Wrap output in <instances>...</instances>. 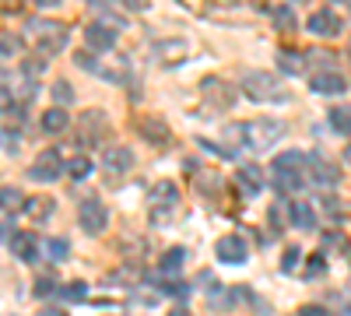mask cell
Masks as SVG:
<instances>
[{
	"label": "cell",
	"instance_id": "obj_1",
	"mask_svg": "<svg viewBox=\"0 0 351 316\" xmlns=\"http://www.w3.org/2000/svg\"><path fill=\"white\" fill-rule=\"evenodd\" d=\"M28 39L36 42L39 56H56L67 46V25L64 21H53V18H32L25 25Z\"/></svg>",
	"mask_w": 351,
	"mask_h": 316
},
{
	"label": "cell",
	"instance_id": "obj_2",
	"mask_svg": "<svg viewBox=\"0 0 351 316\" xmlns=\"http://www.w3.org/2000/svg\"><path fill=\"white\" fill-rule=\"evenodd\" d=\"M243 92L253 99V102H285L288 92L281 88V81L271 77V74H263V71H253L243 77Z\"/></svg>",
	"mask_w": 351,
	"mask_h": 316
},
{
	"label": "cell",
	"instance_id": "obj_3",
	"mask_svg": "<svg viewBox=\"0 0 351 316\" xmlns=\"http://www.w3.org/2000/svg\"><path fill=\"white\" fill-rule=\"evenodd\" d=\"M281 134H285L281 120H253V123H243V145L246 148H267Z\"/></svg>",
	"mask_w": 351,
	"mask_h": 316
},
{
	"label": "cell",
	"instance_id": "obj_4",
	"mask_svg": "<svg viewBox=\"0 0 351 316\" xmlns=\"http://www.w3.org/2000/svg\"><path fill=\"white\" fill-rule=\"evenodd\" d=\"M77 225L84 228L88 236L106 232V225H109V208L102 204L99 197H84V200H81V208H77Z\"/></svg>",
	"mask_w": 351,
	"mask_h": 316
},
{
	"label": "cell",
	"instance_id": "obj_5",
	"mask_svg": "<svg viewBox=\"0 0 351 316\" xmlns=\"http://www.w3.org/2000/svg\"><path fill=\"white\" fill-rule=\"evenodd\" d=\"M67 172V165L60 162V155H56L53 148L49 151H43L36 162H32V169H28V176H32L36 183H56Z\"/></svg>",
	"mask_w": 351,
	"mask_h": 316
},
{
	"label": "cell",
	"instance_id": "obj_6",
	"mask_svg": "<svg viewBox=\"0 0 351 316\" xmlns=\"http://www.w3.org/2000/svg\"><path fill=\"white\" fill-rule=\"evenodd\" d=\"M215 256H218L221 264H246V260H250V246H246V239H243L239 232H228V236L218 239Z\"/></svg>",
	"mask_w": 351,
	"mask_h": 316
},
{
	"label": "cell",
	"instance_id": "obj_7",
	"mask_svg": "<svg viewBox=\"0 0 351 316\" xmlns=\"http://www.w3.org/2000/svg\"><path fill=\"white\" fill-rule=\"evenodd\" d=\"M84 46L92 53H109L116 46V28L106 25V21H92L84 28Z\"/></svg>",
	"mask_w": 351,
	"mask_h": 316
},
{
	"label": "cell",
	"instance_id": "obj_8",
	"mask_svg": "<svg viewBox=\"0 0 351 316\" xmlns=\"http://www.w3.org/2000/svg\"><path fill=\"white\" fill-rule=\"evenodd\" d=\"M306 28L313 36H324V39H334L337 32H341V18L330 11V8H324V11H313L309 14V21H306Z\"/></svg>",
	"mask_w": 351,
	"mask_h": 316
},
{
	"label": "cell",
	"instance_id": "obj_9",
	"mask_svg": "<svg viewBox=\"0 0 351 316\" xmlns=\"http://www.w3.org/2000/svg\"><path fill=\"white\" fill-rule=\"evenodd\" d=\"M102 165L109 169V172H130L134 169V151L127 148V145H106V151H102Z\"/></svg>",
	"mask_w": 351,
	"mask_h": 316
},
{
	"label": "cell",
	"instance_id": "obj_10",
	"mask_svg": "<svg viewBox=\"0 0 351 316\" xmlns=\"http://www.w3.org/2000/svg\"><path fill=\"white\" fill-rule=\"evenodd\" d=\"M8 250H11V256H18V260L32 264L36 256H39V239L32 232H14L11 243H8Z\"/></svg>",
	"mask_w": 351,
	"mask_h": 316
},
{
	"label": "cell",
	"instance_id": "obj_11",
	"mask_svg": "<svg viewBox=\"0 0 351 316\" xmlns=\"http://www.w3.org/2000/svg\"><path fill=\"white\" fill-rule=\"evenodd\" d=\"M302 162H306V155L302 151H281L274 162H271V180L274 176H299V169H302Z\"/></svg>",
	"mask_w": 351,
	"mask_h": 316
},
{
	"label": "cell",
	"instance_id": "obj_12",
	"mask_svg": "<svg viewBox=\"0 0 351 316\" xmlns=\"http://www.w3.org/2000/svg\"><path fill=\"white\" fill-rule=\"evenodd\" d=\"M309 84H313V92H316V95H341V92L348 88L344 74H337V71H324V74H316Z\"/></svg>",
	"mask_w": 351,
	"mask_h": 316
},
{
	"label": "cell",
	"instance_id": "obj_13",
	"mask_svg": "<svg viewBox=\"0 0 351 316\" xmlns=\"http://www.w3.org/2000/svg\"><path fill=\"white\" fill-rule=\"evenodd\" d=\"M236 183H239V190L243 193H260L263 190V183H267V176H263V169L260 165H239V172H236Z\"/></svg>",
	"mask_w": 351,
	"mask_h": 316
},
{
	"label": "cell",
	"instance_id": "obj_14",
	"mask_svg": "<svg viewBox=\"0 0 351 316\" xmlns=\"http://www.w3.org/2000/svg\"><path fill=\"white\" fill-rule=\"evenodd\" d=\"M176 200H180V186H176V183L158 180V183L152 186V204H155V208H172Z\"/></svg>",
	"mask_w": 351,
	"mask_h": 316
},
{
	"label": "cell",
	"instance_id": "obj_15",
	"mask_svg": "<svg viewBox=\"0 0 351 316\" xmlns=\"http://www.w3.org/2000/svg\"><path fill=\"white\" fill-rule=\"evenodd\" d=\"M81 127H84V134H81V141H99L109 127H106V112H84L81 117Z\"/></svg>",
	"mask_w": 351,
	"mask_h": 316
},
{
	"label": "cell",
	"instance_id": "obj_16",
	"mask_svg": "<svg viewBox=\"0 0 351 316\" xmlns=\"http://www.w3.org/2000/svg\"><path fill=\"white\" fill-rule=\"evenodd\" d=\"M291 225L302 228V232H313L316 228V211L306 204V200H291Z\"/></svg>",
	"mask_w": 351,
	"mask_h": 316
},
{
	"label": "cell",
	"instance_id": "obj_17",
	"mask_svg": "<svg viewBox=\"0 0 351 316\" xmlns=\"http://www.w3.org/2000/svg\"><path fill=\"white\" fill-rule=\"evenodd\" d=\"M313 165H316V172H313V180H316V183H324V186H337V183H341V172H337L334 162L313 155Z\"/></svg>",
	"mask_w": 351,
	"mask_h": 316
},
{
	"label": "cell",
	"instance_id": "obj_18",
	"mask_svg": "<svg viewBox=\"0 0 351 316\" xmlns=\"http://www.w3.org/2000/svg\"><path fill=\"white\" fill-rule=\"evenodd\" d=\"M39 123H43V130H46V134H60V130H67V127H71V117H67V112H64L60 106H53V109H46V112H43V120H39Z\"/></svg>",
	"mask_w": 351,
	"mask_h": 316
},
{
	"label": "cell",
	"instance_id": "obj_19",
	"mask_svg": "<svg viewBox=\"0 0 351 316\" xmlns=\"http://www.w3.org/2000/svg\"><path fill=\"white\" fill-rule=\"evenodd\" d=\"M155 56L162 64H180L183 56H186V42L183 39H176V42H155Z\"/></svg>",
	"mask_w": 351,
	"mask_h": 316
},
{
	"label": "cell",
	"instance_id": "obj_20",
	"mask_svg": "<svg viewBox=\"0 0 351 316\" xmlns=\"http://www.w3.org/2000/svg\"><path fill=\"white\" fill-rule=\"evenodd\" d=\"M183 264H186V250L172 246V250H165V256L158 260V271L162 274H176V271H183Z\"/></svg>",
	"mask_w": 351,
	"mask_h": 316
},
{
	"label": "cell",
	"instance_id": "obj_21",
	"mask_svg": "<svg viewBox=\"0 0 351 316\" xmlns=\"http://www.w3.org/2000/svg\"><path fill=\"white\" fill-rule=\"evenodd\" d=\"M271 18H274V25H278V32H295V8H288V4H278L274 11H271Z\"/></svg>",
	"mask_w": 351,
	"mask_h": 316
},
{
	"label": "cell",
	"instance_id": "obj_22",
	"mask_svg": "<svg viewBox=\"0 0 351 316\" xmlns=\"http://www.w3.org/2000/svg\"><path fill=\"white\" fill-rule=\"evenodd\" d=\"M327 120H330V127H334L337 134H351V109H348V106H334V109L327 112Z\"/></svg>",
	"mask_w": 351,
	"mask_h": 316
},
{
	"label": "cell",
	"instance_id": "obj_23",
	"mask_svg": "<svg viewBox=\"0 0 351 316\" xmlns=\"http://www.w3.org/2000/svg\"><path fill=\"white\" fill-rule=\"evenodd\" d=\"M67 176L71 180H88V176H92V158H88V155H74L67 162Z\"/></svg>",
	"mask_w": 351,
	"mask_h": 316
},
{
	"label": "cell",
	"instance_id": "obj_24",
	"mask_svg": "<svg viewBox=\"0 0 351 316\" xmlns=\"http://www.w3.org/2000/svg\"><path fill=\"white\" fill-rule=\"evenodd\" d=\"M25 211L32 215V218H49L53 215V200L49 197H28L25 200Z\"/></svg>",
	"mask_w": 351,
	"mask_h": 316
},
{
	"label": "cell",
	"instance_id": "obj_25",
	"mask_svg": "<svg viewBox=\"0 0 351 316\" xmlns=\"http://www.w3.org/2000/svg\"><path fill=\"white\" fill-rule=\"evenodd\" d=\"M56 295H60L64 302H84V299H88V284H84V281H67Z\"/></svg>",
	"mask_w": 351,
	"mask_h": 316
},
{
	"label": "cell",
	"instance_id": "obj_26",
	"mask_svg": "<svg viewBox=\"0 0 351 316\" xmlns=\"http://www.w3.org/2000/svg\"><path fill=\"white\" fill-rule=\"evenodd\" d=\"M141 134L152 137V141H155V137H158V141H169V127H165L162 120H155V123H152V120H141Z\"/></svg>",
	"mask_w": 351,
	"mask_h": 316
},
{
	"label": "cell",
	"instance_id": "obj_27",
	"mask_svg": "<svg viewBox=\"0 0 351 316\" xmlns=\"http://www.w3.org/2000/svg\"><path fill=\"white\" fill-rule=\"evenodd\" d=\"M278 67L285 71V74H302V60H299V56L295 53H278Z\"/></svg>",
	"mask_w": 351,
	"mask_h": 316
},
{
	"label": "cell",
	"instance_id": "obj_28",
	"mask_svg": "<svg viewBox=\"0 0 351 316\" xmlns=\"http://www.w3.org/2000/svg\"><path fill=\"white\" fill-rule=\"evenodd\" d=\"M46 253H49V260H67V256H71V243L67 239H49Z\"/></svg>",
	"mask_w": 351,
	"mask_h": 316
},
{
	"label": "cell",
	"instance_id": "obj_29",
	"mask_svg": "<svg viewBox=\"0 0 351 316\" xmlns=\"http://www.w3.org/2000/svg\"><path fill=\"white\" fill-rule=\"evenodd\" d=\"M0 197H4V211L8 215H11V208H25V197H21L18 186H4V193H0Z\"/></svg>",
	"mask_w": 351,
	"mask_h": 316
},
{
	"label": "cell",
	"instance_id": "obj_30",
	"mask_svg": "<svg viewBox=\"0 0 351 316\" xmlns=\"http://www.w3.org/2000/svg\"><path fill=\"white\" fill-rule=\"evenodd\" d=\"M53 99H56V106H60V109H64L67 102H74L71 84H67V81H56V84H53Z\"/></svg>",
	"mask_w": 351,
	"mask_h": 316
},
{
	"label": "cell",
	"instance_id": "obj_31",
	"mask_svg": "<svg viewBox=\"0 0 351 316\" xmlns=\"http://www.w3.org/2000/svg\"><path fill=\"white\" fill-rule=\"evenodd\" d=\"M21 71H25V77H28V81H36V77H43V74H46V60H39V56H36V60H25V64H21Z\"/></svg>",
	"mask_w": 351,
	"mask_h": 316
},
{
	"label": "cell",
	"instance_id": "obj_32",
	"mask_svg": "<svg viewBox=\"0 0 351 316\" xmlns=\"http://www.w3.org/2000/svg\"><path fill=\"white\" fill-rule=\"evenodd\" d=\"M299 260H302V253H299V250H288V253H285V260H281V271H285V274H288V271H295Z\"/></svg>",
	"mask_w": 351,
	"mask_h": 316
},
{
	"label": "cell",
	"instance_id": "obj_33",
	"mask_svg": "<svg viewBox=\"0 0 351 316\" xmlns=\"http://www.w3.org/2000/svg\"><path fill=\"white\" fill-rule=\"evenodd\" d=\"M162 292H169V295H183V299H186L190 284H186V281H169V284H162Z\"/></svg>",
	"mask_w": 351,
	"mask_h": 316
},
{
	"label": "cell",
	"instance_id": "obj_34",
	"mask_svg": "<svg viewBox=\"0 0 351 316\" xmlns=\"http://www.w3.org/2000/svg\"><path fill=\"white\" fill-rule=\"evenodd\" d=\"M53 292H60V289H53L49 278H39V281H36V295H39V299H43V295H53Z\"/></svg>",
	"mask_w": 351,
	"mask_h": 316
},
{
	"label": "cell",
	"instance_id": "obj_35",
	"mask_svg": "<svg viewBox=\"0 0 351 316\" xmlns=\"http://www.w3.org/2000/svg\"><path fill=\"white\" fill-rule=\"evenodd\" d=\"M11 53H18V39L11 32H4V60H11Z\"/></svg>",
	"mask_w": 351,
	"mask_h": 316
},
{
	"label": "cell",
	"instance_id": "obj_36",
	"mask_svg": "<svg viewBox=\"0 0 351 316\" xmlns=\"http://www.w3.org/2000/svg\"><path fill=\"white\" fill-rule=\"evenodd\" d=\"M299 316H330V313H327L324 306H302V309H299Z\"/></svg>",
	"mask_w": 351,
	"mask_h": 316
},
{
	"label": "cell",
	"instance_id": "obj_37",
	"mask_svg": "<svg viewBox=\"0 0 351 316\" xmlns=\"http://www.w3.org/2000/svg\"><path fill=\"white\" fill-rule=\"evenodd\" d=\"M4 148H8V151H18V134L4 130Z\"/></svg>",
	"mask_w": 351,
	"mask_h": 316
},
{
	"label": "cell",
	"instance_id": "obj_38",
	"mask_svg": "<svg viewBox=\"0 0 351 316\" xmlns=\"http://www.w3.org/2000/svg\"><path fill=\"white\" fill-rule=\"evenodd\" d=\"M169 316H190V309H183V306H180V309H172Z\"/></svg>",
	"mask_w": 351,
	"mask_h": 316
},
{
	"label": "cell",
	"instance_id": "obj_39",
	"mask_svg": "<svg viewBox=\"0 0 351 316\" xmlns=\"http://www.w3.org/2000/svg\"><path fill=\"white\" fill-rule=\"evenodd\" d=\"M43 316H67V313H60V309H43Z\"/></svg>",
	"mask_w": 351,
	"mask_h": 316
},
{
	"label": "cell",
	"instance_id": "obj_40",
	"mask_svg": "<svg viewBox=\"0 0 351 316\" xmlns=\"http://www.w3.org/2000/svg\"><path fill=\"white\" fill-rule=\"evenodd\" d=\"M344 155H348V162H351V145H348V151H344Z\"/></svg>",
	"mask_w": 351,
	"mask_h": 316
},
{
	"label": "cell",
	"instance_id": "obj_41",
	"mask_svg": "<svg viewBox=\"0 0 351 316\" xmlns=\"http://www.w3.org/2000/svg\"><path fill=\"white\" fill-rule=\"evenodd\" d=\"M348 53H351V42H348Z\"/></svg>",
	"mask_w": 351,
	"mask_h": 316
}]
</instances>
